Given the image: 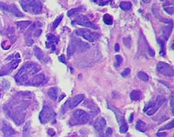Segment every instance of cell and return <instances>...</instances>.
Here are the masks:
<instances>
[{
    "mask_svg": "<svg viewBox=\"0 0 174 137\" xmlns=\"http://www.w3.org/2000/svg\"><path fill=\"white\" fill-rule=\"evenodd\" d=\"M39 67L34 64H27L24 65L17 75V80L21 84H29L30 77L39 71Z\"/></svg>",
    "mask_w": 174,
    "mask_h": 137,
    "instance_id": "cell-1",
    "label": "cell"
},
{
    "mask_svg": "<svg viewBox=\"0 0 174 137\" xmlns=\"http://www.w3.org/2000/svg\"><path fill=\"white\" fill-rule=\"evenodd\" d=\"M89 114L82 110H76L73 112L71 118L69 120V123L71 125H84L88 122L89 120Z\"/></svg>",
    "mask_w": 174,
    "mask_h": 137,
    "instance_id": "cell-2",
    "label": "cell"
},
{
    "mask_svg": "<svg viewBox=\"0 0 174 137\" xmlns=\"http://www.w3.org/2000/svg\"><path fill=\"white\" fill-rule=\"evenodd\" d=\"M164 99L161 97H158L156 100H153L149 103L146 104L143 108V111L147 114L148 116H152L154 114L160 106L164 103Z\"/></svg>",
    "mask_w": 174,
    "mask_h": 137,
    "instance_id": "cell-3",
    "label": "cell"
},
{
    "mask_svg": "<svg viewBox=\"0 0 174 137\" xmlns=\"http://www.w3.org/2000/svg\"><path fill=\"white\" fill-rule=\"evenodd\" d=\"M55 117H56V113L52 108L48 106H44L40 114L39 119L41 122L44 124L53 121Z\"/></svg>",
    "mask_w": 174,
    "mask_h": 137,
    "instance_id": "cell-4",
    "label": "cell"
},
{
    "mask_svg": "<svg viewBox=\"0 0 174 137\" xmlns=\"http://www.w3.org/2000/svg\"><path fill=\"white\" fill-rule=\"evenodd\" d=\"M76 34L77 35L80 36L86 40L88 41L90 43H93L95 41L98 39L100 35L98 33H94L88 29H79L76 31Z\"/></svg>",
    "mask_w": 174,
    "mask_h": 137,
    "instance_id": "cell-5",
    "label": "cell"
},
{
    "mask_svg": "<svg viewBox=\"0 0 174 137\" xmlns=\"http://www.w3.org/2000/svg\"><path fill=\"white\" fill-rule=\"evenodd\" d=\"M157 70L161 74L166 76H173L174 74L173 68L169 64L161 61L157 64Z\"/></svg>",
    "mask_w": 174,
    "mask_h": 137,
    "instance_id": "cell-6",
    "label": "cell"
},
{
    "mask_svg": "<svg viewBox=\"0 0 174 137\" xmlns=\"http://www.w3.org/2000/svg\"><path fill=\"white\" fill-rule=\"evenodd\" d=\"M73 22H74L73 24L79 25V26L91 27V28L94 29H98L97 26L94 24L93 22H91L90 20L88 19V18L86 17V16H80V17H78Z\"/></svg>",
    "mask_w": 174,
    "mask_h": 137,
    "instance_id": "cell-7",
    "label": "cell"
},
{
    "mask_svg": "<svg viewBox=\"0 0 174 137\" xmlns=\"http://www.w3.org/2000/svg\"><path fill=\"white\" fill-rule=\"evenodd\" d=\"M22 4H24L26 6H27V7L30 9L31 11L33 13H39L42 10V5H41L40 2L37 1H29L28 2L23 1Z\"/></svg>",
    "mask_w": 174,
    "mask_h": 137,
    "instance_id": "cell-8",
    "label": "cell"
},
{
    "mask_svg": "<svg viewBox=\"0 0 174 137\" xmlns=\"http://www.w3.org/2000/svg\"><path fill=\"white\" fill-rule=\"evenodd\" d=\"M80 46V41L76 39H72L70 41L69 45L67 49V56L68 57L72 56L73 54H75L77 49Z\"/></svg>",
    "mask_w": 174,
    "mask_h": 137,
    "instance_id": "cell-9",
    "label": "cell"
},
{
    "mask_svg": "<svg viewBox=\"0 0 174 137\" xmlns=\"http://www.w3.org/2000/svg\"><path fill=\"white\" fill-rule=\"evenodd\" d=\"M85 99V96L83 94L76 95L70 98L68 101V106L70 109H73L77 106L80 102Z\"/></svg>",
    "mask_w": 174,
    "mask_h": 137,
    "instance_id": "cell-10",
    "label": "cell"
},
{
    "mask_svg": "<svg viewBox=\"0 0 174 137\" xmlns=\"http://www.w3.org/2000/svg\"><path fill=\"white\" fill-rule=\"evenodd\" d=\"M106 126V122L102 117H98L93 123L95 129L98 132H102L103 129Z\"/></svg>",
    "mask_w": 174,
    "mask_h": 137,
    "instance_id": "cell-11",
    "label": "cell"
},
{
    "mask_svg": "<svg viewBox=\"0 0 174 137\" xmlns=\"http://www.w3.org/2000/svg\"><path fill=\"white\" fill-rule=\"evenodd\" d=\"M168 26L164 27L162 29V36H163L164 39L166 41L168 40V38L170 37L171 31H172V29H173V21L172 20H171L170 22H168Z\"/></svg>",
    "mask_w": 174,
    "mask_h": 137,
    "instance_id": "cell-12",
    "label": "cell"
},
{
    "mask_svg": "<svg viewBox=\"0 0 174 137\" xmlns=\"http://www.w3.org/2000/svg\"><path fill=\"white\" fill-rule=\"evenodd\" d=\"M59 42V39L52 34H50L48 35V47H52L53 49H55V46L57 45Z\"/></svg>",
    "mask_w": 174,
    "mask_h": 137,
    "instance_id": "cell-13",
    "label": "cell"
},
{
    "mask_svg": "<svg viewBox=\"0 0 174 137\" xmlns=\"http://www.w3.org/2000/svg\"><path fill=\"white\" fill-rule=\"evenodd\" d=\"M3 131L4 133L5 137H11L13 134H15V131L11 128L10 125L7 124H4L3 127Z\"/></svg>",
    "mask_w": 174,
    "mask_h": 137,
    "instance_id": "cell-14",
    "label": "cell"
},
{
    "mask_svg": "<svg viewBox=\"0 0 174 137\" xmlns=\"http://www.w3.org/2000/svg\"><path fill=\"white\" fill-rule=\"evenodd\" d=\"M58 90L56 87H52V88H50L48 91V95L49 97L51 98L52 100H56L58 98Z\"/></svg>",
    "mask_w": 174,
    "mask_h": 137,
    "instance_id": "cell-15",
    "label": "cell"
},
{
    "mask_svg": "<svg viewBox=\"0 0 174 137\" xmlns=\"http://www.w3.org/2000/svg\"><path fill=\"white\" fill-rule=\"evenodd\" d=\"M84 10H85V9H84V7H79L72 9L67 12V16L68 17H72Z\"/></svg>",
    "mask_w": 174,
    "mask_h": 137,
    "instance_id": "cell-16",
    "label": "cell"
},
{
    "mask_svg": "<svg viewBox=\"0 0 174 137\" xmlns=\"http://www.w3.org/2000/svg\"><path fill=\"white\" fill-rule=\"evenodd\" d=\"M141 92L139 90H133L130 93V97L131 100L134 101H137L141 99Z\"/></svg>",
    "mask_w": 174,
    "mask_h": 137,
    "instance_id": "cell-17",
    "label": "cell"
},
{
    "mask_svg": "<svg viewBox=\"0 0 174 137\" xmlns=\"http://www.w3.org/2000/svg\"><path fill=\"white\" fill-rule=\"evenodd\" d=\"M136 128L138 131L143 132H145L146 130H147V125H146L145 123L143 122V121L139 120L136 123Z\"/></svg>",
    "mask_w": 174,
    "mask_h": 137,
    "instance_id": "cell-18",
    "label": "cell"
},
{
    "mask_svg": "<svg viewBox=\"0 0 174 137\" xmlns=\"http://www.w3.org/2000/svg\"><path fill=\"white\" fill-rule=\"evenodd\" d=\"M30 128L31 123L30 122L26 123L24 127V131H23V137H31L30 136Z\"/></svg>",
    "mask_w": 174,
    "mask_h": 137,
    "instance_id": "cell-19",
    "label": "cell"
},
{
    "mask_svg": "<svg viewBox=\"0 0 174 137\" xmlns=\"http://www.w3.org/2000/svg\"><path fill=\"white\" fill-rule=\"evenodd\" d=\"M120 7L123 11H129L131 9L132 5L130 1H122L120 3Z\"/></svg>",
    "mask_w": 174,
    "mask_h": 137,
    "instance_id": "cell-20",
    "label": "cell"
},
{
    "mask_svg": "<svg viewBox=\"0 0 174 137\" xmlns=\"http://www.w3.org/2000/svg\"><path fill=\"white\" fill-rule=\"evenodd\" d=\"M103 21L105 23V24L107 25H112L113 24V18L111 15H108V14H106V15H104L103 17Z\"/></svg>",
    "mask_w": 174,
    "mask_h": 137,
    "instance_id": "cell-21",
    "label": "cell"
},
{
    "mask_svg": "<svg viewBox=\"0 0 174 137\" xmlns=\"http://www.w3.org/2000/svg\"><path fill=\"white\" fill-rule=\"evenodd\" d=\"M138 76L141 80L144 82H147L149 80V76L145 72L143 71H139L138 73Z\"/></svg>",
    "mask_w": 174,
    "mask_h": 137,
    "instance_id": "cell-22",
    "label": "cell"
},
{
    "mask_svg": "<svg viewBox=\"0 0 174 137\" xmlns=\"http://www.w3.org/2000/svg\"><path fill=\"white\" fill-rule=\"evenodd\" d=\"M35 56L37 58L39 59H42L43 58V57H44V53H43V52L38 47H35Z\"/></svg>",
    "mask_w": 174,
    "mask_h": 137,
    "instance_id": "cell-23",
    "label": "cell"
},
{
    "mask_svg": "<svg viewBox=\"0 0 174 137\" xmlns=\"http://www.w3.org/2000/svg\"><path fill=\"white\" fill-rule=\"evenodd\" d=\"M84 105H86L85 106L88 107L89 109H91L92 110H95L96 109V105L93 103V102L91 101V100H87L86 101L84 102Z\"/></svg>",
    "mask_w": 174,
    "mask_h": 137,
    "instance_id": "cell-24",
    "label": "cell"
},
{
    "mask_svg": "<svg viewBox=\"0 0 174 137\" xmlns=\"http://www.w3.org/2000/svg\"><path fill=\"white\" fill-rule=\"evenodd\" d=\"M63 15L59 16V17L54 20L53 25H52V27H53L54 29H56L57 27H58L59 25V24H60V22H61V20H62V19H63Z\"/></svg>",
    "mask_w": 174,
    "mask_h": 137,
    "instance_id": "cell-25",
    "label": "cell"
},
{
    "mask_svg": "<svg viewBox=\"0 0 174 137\" xmlns=\"http://www.w3.org/2000/svg\"><path fill=\"white\" fill-rule=\"evenodd\" d=\"M128 130H129V126H128L127 123L126 122H125L124 123H123V124H121L120 125V132H121V134L125 133V132H127Z\"/></svg>",
    "mask_w": 174,
    "mask_h": 137,
    "instance_id": "cell-26",
    "label": "cell"
},
{
    "mask_svg": "<svg viewBox=\"0 0 174 137\" xmlns=\"http://www.w3.org/2000/svg\"><path fill=\"white\" fill-rule=\"evenodd\" d=\"M164 10L166 11V12H167V13L170 14V15H173L174 13V9H173V6L171 5L170 6V3H169L168 6H165L164 5Z\"/></svg>",
    "mask_w": 174,
    "mask_h": 137,
    "instance_id": "cell-27",
    "label": "cell"
},
{
    "mask_svg": "<svg viewBox=\"0 0 174 137\" xmlns=\"http://www.w3.org/2000/svg\"><path fill=\"white\" fill-rule=\"evenodd\" d=\"M174 127V121L172 120L171 122L168 123V124H167L166 125H165L164 127L161 128V129L159 130V131H162V130H164V129H172V128H173Z\"/></svg>",
    "mask_w": 174,
    "mask_h": 137,
    "instance_id": "cell-28",
    "label": "cell"
},
{
    "mask_svg": "<svg viewBox=\"0 0 174 137\" xmlns=\"http://www.w3.org/2000/svg\"><path fill=\"white\" fill-rule=\"evenodd\" d=\"M158 42H159V44L161 45V54L162 55V56H164V54H165V46H164V44L163 41H162L159 40V41H158Z\"/></svg>",
    "mask_w": 174,
    "mask_h": 137,
    "instance_id": "cell-29",
    "label": "cell"
},
{
    "mask_svg": "<svg viewBox=\"0 0 174 137\" xmlns=\"http://www.w3.org/2000/svg\"><path fill=\"white\" fill-rule=\"evenodd\" d=\"M130 74V69L129 68H127L121 72V76L124 78H127L128 76H129Z\"/></svg>",
    "mask_w": 174,
    "mask_h": 137,
    "instance_id": "cell-30",
    "label": "cell"
},
{
    "mask_svg": "<svg viewBox=\"0 0 174 137\" xmlns=\"http://www.w3.org/2000/svg\"><path fill=\"white\" fill-rule=\"evenodd\" d=\"M123 43L128 48H130V45H131V39L130 37L124 38L123 39Z\"/></svg>",
    "mask_w": 174,
    "mask_h": 137,
    "instance_id": "cell-31",
    "label": "cell"
},
{
    "mask_svg": "<svg viewBox=\"0 0 174 137\" xmlns=\"http://www.w3.org/2000/svg\"><path fill=\"white\" fill-rule=\"evenodd\" d=\"M116 59L117 62V67H119L123 62V58L120 55H117V56H116Z\"/></svg>",
    "mask_w": 174,
    "mask_h": 137,
    "instance_id": "cell-32",
    "label": "cell"
},
{
    "mask_svg": "<svg viewBox=\"0 0 174 137\" xmlns=\"http://www.w3.org/2000/svg\"><path fill=\"white\" fill-rule=\"evenodd\" d=\"M95 2H97V3L100 6H104L106 5L108 3H110V1H107V0H104V1H94Z\"/></svg>",
    "mask_w": 174,
    "mask_h": 137,
    "instance_id": "cell-33",
    "label": "cell"
},
{
    "mask_svg": "<svg viewBox=\"0 0 174 137\" xmlns=\"http://www.w3.org/2000/svg\"><path fill=\"white\" fill-rule=\"evenodd\" d=\"M147 51L149 56H151V57L155 56V51L149 45H147Z\"/></svg>",
    "mask_w": 174,
    "mask_h": 137,
    "instance_id": "cell-34",
    "label": "cell"
},
{
    "mask_svg": "<svg viewBox=\"0 0 174 137\" xmlns=\"http://www.w3.org/2000/svg\"><path fill=\"white\" fill-rule=\"evenodd\" d=\"M59 61H61V62H62V63H65V64L67 63V62H66V59H65V56H64V55H61V56L59 57Z\"/></svg>",
    "mask_w": 174,
    "mask_h": 137,
    "instance_id": "cell-35",
    "label": "cell"
},
{
    "mask_svg": "<svg viewBox=\"0 0 174 137\" xmlns=\"http://www.w3.org/2000/svg\"><path fill=\"white\" fill-rule=\"evenodd\" d=\"M157 136L159 137H165L167 136V134L166 132H159L157 134Z\"/></svg>",
    "mask_w": 174,
    "mask_h": 137,
    "instance_id": "cell-36",
    "label": "cell"
},
{
    "mask_svg": "<svg viewBox=\"0 0 174 137\" xmlns=\"http://www.w3.org/2000/svg\"><path fill=\"white\" fill-rule=\"evenodd\" d=\"M120 45L117 43V44H116V45H115V50L116 52H119L120 51Z\"/></svg>",
    "mask_w": 174,
    "mask_h": 137,
    "instance_id": "cell-37",
    "label": "cell"
},
{
    "mask_svg": "<svg viewBox=\"0 0 174 137\" xmlns=\"http://www.w3.org/2000/svg\"><path fill=\"white\" fill-rule=\"evenodd\" d=\"M112 133V130L110 128H108L106 130V134H111Z\"/></svg>",
    "mask_w": 174,
    "mask_h": 137,
    "instance_id": "cell-38",
    "label": "cell"
},
{
    "mask_svg": "<svg viewBox=\"0 0 174 137\" xmlns=\"http://www.w3.org/2000/svg\"><path fill=\"white\" fill-rule=\"evenodd\" d=\"M173 99L172 98V99H171V110H172V112H173Z\"/></svg>",
    "mask_w": 174,
    "mask_h": 137,
    "instance_id": "cell-39",
    "label": "cell"
},
{
    "mask_svg": "<svg viewBox=\"0 0 174 137\" xmlns=\"http://www.w3.org/2000/svg\"><path fill=\"white\" fill-rule=\"evenodd\" d=\"M132 120H133V114H132L131 116H130V120H129V122L131 123L132 122Z\"/></svg>",
    "mask_w": 174,
    "mask_h": 137,
    "instance_id": "cell-40",
    "label": "cell"
}]
</instances>
